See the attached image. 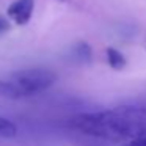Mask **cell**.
<instances>
[{"mask_svg": "<svg viewBox=\"0 0 146 146\" xmlns=\"http://www.w3.org/2000/svg\"><path fill=\"white\" fill-rule=\"evenodd\" d=\"M105 54H107V61H108V64H110L111 69L119 71V69H123V68H126L127 61H126V58H124V55L121 54L118 49H115V47H107Z\"/></svg>", "mask_w": 146, "mask_h": 146, "instance_id": "obj_4", "label": "cell"}, {"mask_svg": "<svg viewBox=\"0 0 146 146\" xmlns=\"http://www.w3.org/2000/svg\"><path fill=\"white\" fill-rule=\"evenodd\" d=\"M57 82V74L46 68H30L13 72L0 80V96L8 99H24L49 90Z\"/></svg>", "mask_w": 146, "mask_h": 146, "instance_id": "obj_2", "label": "cell"}, {"mask_svg": "<svg viewBox=\"0 0 146 146\" xmlns=\"http://www.w3.org/2000/svg\"><path fill=\"white\" fill-rule=\"evenodd\" d=\"M66 126L90 138L129 145L146 140V107L121 105L110 110L77 113L69 118Z\"/></svg>", "mask_w": 146, "mask_h": 146, "instance_id": "obj_1", "label": "cell"}, {"mask_svg": "<svg viewBox=\"0 0 146 146\" xmlns=\"http://www.w3.org/2000/svg\"><path fill=\"white\" fill-rule=\"evenodd\" d=\"M7 29H8V24H7V21L0 17V32H3V30H7Z\"/></svg>", "mask_w": 146, "mask_h": 146, "instance_id": "obj_7", "label": "cell"}, {"mask_svg": "<svg viewBox=\"0 0 146 146\" xmlns=\"http://www.w3.org/2000/svg\"><path fill=\"white\" fill-rule=\"evenodd\" d=\"M17 135V127L8 118L0 116V138H13Z\"/></svg>", "mask_w": 146, "mask_h": 146, "instance_id": "obj_5", "label": "cell"}, {"mask_svg": "<svg viewBox=\"0 0 146 146\" xmlns=\"http://www.w3.org/2000/svg\"><path fill=\"white\" fill-rule=\"evenodd\" d=\"M33 10H35V0H14L8 7L7 14L17 25H25L32 19Z\"/></svg>", "mask_w": 146, "mask_h": 146, "instance_id": "obj_3", "label": "cell"}, {"mask_svg": "<svg viewBox=\"0 0 146 146\" xmlns=\"http://www.w3.org/2000/svg\"><path fill=\"white\" fill-rule=\"evenodd\" d=\"M123 146H146V140H140V141H133V143L123 145Z\"/></svg>", "mask_w": 146, "mask_h": 146, "instance_id": "obj_6", "label": "cell"}]
</instances>
